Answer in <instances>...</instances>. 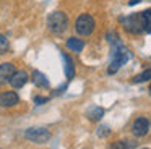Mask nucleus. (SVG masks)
Masks as SVG:
<instances>
[{
    "label": "nucleus",
    "mask_w": 151,
    "mask_h": 149,
    "mask_svg": "<svg viewBox=\"0 0 151 149\" xmlns=\"http://www.w3.org/2000/svg\"><path fill=\"white\" fill-rule=\"evenodd\" d=\"M47 28L54 34H62L68 28V18L63 11H54L47 18Z\"/></svg>",
    "instance_id": "obj_1"
},
{
    "label": "nucleus",
    "mask_w": 151,
    "mask_h": 149,
    "mask_svg": "<svg viewBox=\"0 0 151 149\" xmlns=\"http://www.w3.org/2000/svg\"><path fill=\"white\" fill-rule=\"evenodd\" d=\"M122 23H124V28L128 32H132V34L145 32V23H143L141 13H133V15L127 16V18H122Z\"/></svg>",
    "instance_id": "obj_2"
},
{
    "label": "nucleus",
    "mask_w": 151,
    "mask_h": 149,
    "mask_svg": "<svg viewBox=\"0 0 151 149\" xmlns=\"http://www.w3.org/2000/svg\"><path fill=\"white\" fill-rule=\"evenodd\" d=\"M75 29H76V32L81 34V36H89L94 31V19H93V16L88 15V13L80 15L78 19H76V23H75Z\"/></svg>",
    "instance_id": "obj_3"
},
{
    "label": "nucleus",
    "mask_w": 151,
    "mask_h": 149,
    "mask_svg": "<svg viewBox=\"0 0 151 149\" xmlns=\"http://www.w3.org/2000/svg\"><path fill=\"white\" fill-rule=\"evenodd\" d=\"M24 138L33 143H46L50 138V131L46 128H28L24 131Z\"/></svg>",
    "instance_id": "obj_4"
},
{
    "label": "nucleus",
    "mask_w": 151,
    "mask_h": 149,
    "mask_svg": "<svg viewBox=\"0 0 151 149\" xmlns=\"http://www.w3.org/2000/svg\"><path fill=\"white\" fill-rule=\"evenodd\" d=\"M128 58H130V54L120 42L112 47V62H115V63H119L122 67V65H125L128 62Z\"/></svg>",
    "instance_id": "obj_5"
},
{
    "label": "nucleus",
    "mask_w": 151,
    "mask_h": 149,
    "mask_svg": "<svg viewBox=\"0 0 151 149\" xmlns=\"http://www.w3.org/2000/svg\"><path fill=\"white\" fill-rule=\"evenodd\" d=\"M15 65L10 62H5V63H0V86H4L10 81V78L15 73Z\"/></svg>",
    "instance_id": "obj_6"
},
{
    "label": "nucleus",
    "mask_w": 151,
    "mask_h": 149,
    "mask_svg": "<svg viewBox=\"0 0 151 149\" xmlns=\"http://www.w3.org/2000/svg\"><path fill=\"white\" fill-rule=\"evenodd\" d=\"M20 102V97L15 91H5L0 92V107H13Z\"/></svg>",
    "instance_id": "obj_7"
},
{
    "label": "nucleus",
    "mask_w": 151,
    "mask_h": 149,
    "mask_svg": "<svg viewBox=\"0 0 151 149\" xmlns=\"http://www.w3.org/2000/svg\"><path fill=\"white\" fill-rule=\"evenodd\" d=\"M132 130H133L135 136H145L148 131H150V122H148V118H145V117H138V118L133 122Z\"/></svg>",
    "instance_id": "obj_8"
},
{
    "label": "nucleus",
    "mask_w": 151,
    "mask_h": 149,
    "mask_svg": "<svg viewBox=\"0 0 151 149\" xmlns=\"http://www.w3.org/2000/svg\"><path fill=\"white\" fill-rule=\"evenodd\" d=\"M28 80H29V76H28V73L24 70H18V71H15L13 73V76L10 78V81H8V83L12 84V86L13 87H23L24 84L28 83Z\"/></svg>",
    "instance_id": "obj_9"
},
{
    "label": "nucleus",
    "mask_w": 151,
    "mask_h": 149,
    "mask_svg": "<svg viewBox=\"0 0 151 149\" xmlns=\"http://www.w3.org/2000/svg\"><path fill=\"white\" fill-rule=\"evenodd\" d=\"M31 81H33L37 87H49V80L46 78V74L41 73V71H37V70L33 71V74H31Z\"/></svg>",
    "instance_id": "obj_10"
},
{
    "label": "nucleus",
    "mask_w": 151,
    "mask_h": 149,
    "mask_svg": "<svg viewBox=\"0 0 151 149\" xmlns=\"http://www.w3.org/2000/svg\"><path fill=\"white\" fill-rule=\"evenodd\" d=\"M62 58H63V62H65V76L68 81H72L73 76H75V65H73V60L65 54V52H62Z\"/></svg>",
    "instance_id": "obj_11"
},
{
    "label": "nucleus",
    "mask_w": 151,
    "mask_h": 149,
    "mask_svg": "<svg viewBox=\"0 0 151 149\" xmlns=\"http://www.w3.org/2000/svg\"><path fill=\"white\" fill-rule=\"evenodd\" d=\"M83 47H85V42L78 37H70L68 41H67V49L72 50V52H81Z\"/></svg>",
    "instance_id": "obj_12"
},
{
    "label": "nucleus",
    "mask_w": 151,
    "mask_h": 149,
    "mask_svg": "<svg viewBox=\"0 0 151 149\" xmlns=\"http://www.w3.org/2000/svg\"><path fill=\"white\" fill-rule=\"evenodd\" d=\"M102 115H104V110L98 105L91 107V109L88 110V118L91 120V122H99V120L102 118Z\"/></svg>",
    "instance_id": "obj_13"
},
{
    "label": "nucleus",
    "mask_w": 151,
    "mask_h": 149,
    "mask_svg": "<svg viewBox=\"0 0 151 149\" xmlns=\"http://www.w3.org/2000/svg\"><path fill=\"white\" fill-rule=\"evenodd\" d=\"M135 143L133 141H117L111 146L109 149H133Z\"/></svg>",
    "instance_id": "obj_14"
},
{
    "label": "nucleus",
    "mask_w": 151,
    "mask_h": 149,
    "mask_svg": "<svg viewBox=\"0 0 151 149\" xmlns=\"http://www.w3.org/2000/svg\"><path fill=\"white\" fill-rule=\"evenodd\" d=\"M141 16H143V23H145V31L151 32V8L141 11Z\"/></svg>",
    "instance_id": "obj_15"
},
{
    "label": "nucleus",
    "mask_w": 151,
    "mask_h": 149,
    "mask_svg": "<svg viewBox=\"0 0 151 149\" xmlns=\"http://www.w3.org/2000/svg\"><path fill=\"white\" fill-rule=\"evenodd\" d=\"M148 80H151V68H146L143 73L137 74V76L133 78V83H145V81H148Z\"/></svg>",
    "instance_id": "obj_16"
},
{
    "label": "nucleus",
    "mask_w": 151,
    "mask_h": 149,
    "mask_svg": "<svg viewBox=\"0 0 151 149\" xmlns=\"http://www.w3.org/2000/svg\"><path fill=\"white\" fill-rule=\"evenodd\" d=\"M8 49H10V42H8V39L5 37L4 34H0V55L7 54Z\"/></svg>",
    "instance_id": "obj_17"
},
{
    "label": "nucleus",
    "mask_w": 151,
    "mask_h": 149,
    "mask_svg": "<svg viewBox=\"0 0 151 149\" xmlns=\"http://www.w3.org/2000/svg\"><path fill=\"white\" fill-rule=\"evenodd\" d=\"M109 133H111V131H109L107 126H101V128L98 130V135H99V136H107Z\"/></svg>",
    "instance_id": "obj_18"
},
{
    "label": "nucleus",
    "mask_w": 151,
    "mask_h": 149,
    "mask_svg": "<svg viewBox=\"0 0 151 149\" xmlns=\"http://www.w3.org/2000/svg\"><path fill=\"white\" fill-rule=\"evenodd\" d=\"M47 102V97H41V96H36L34 97V104H37V105H41V104H46Z\"/></svg>",
    "instance_id": "obj_19"
},
{
    "label": "nucleus",
    "mask_w": 151,
    "mask_h": 149,
    "mask_svg": "<svg viewBox=\"0 0 151 149\" xmlns=\"http://www.w3.org/2000/svg\"><path fill=\"white\" fill-rule=\"evenodd\" d=\"M141 0H130V5H137V3H140Z\"/></svg>",
    "instance_id": "obj_20"
},
{
    "label": "nucleus",
    "mask_w": 151,
    "mask_h": 149,
    "mask_svg": "<svg viewBox=\"0 0 151 149\" xmlns=\"http://www.w3.org/2000/svg\"><path fill=\"white\" fill-rule=\"evenodd\" d=\"M148 91H150V96H151V84H150V89H148Z\"/></svg>",
    "instance_id": "obj_21"
},
{
    "label": "nucleus",
    "mask_w": 151,
    "mask_h": 149,
    "mask_svg": "<svg viewBox=\"0 0 151 149\" xmlns=\"http://www.w3.org/2000/svg\"><path fill=\"white\" fill-rule=\"evenodd\" d=\"M143 149H148V148H143Z\"/></svg>",
    "instance_id": "obj_22"
}]
</instances>
